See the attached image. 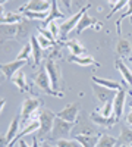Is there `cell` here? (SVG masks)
Wrapping results in <instances>:
<instances>
[{
	"label": "cell",
	"instance_id": "cell-1",
	"mask_svg": "<svg viewBox=\"0 0 132 147\" xmlns=\"http://www.w3.org/2000/svg\"><path fill=\"white\" fill-rule=\"evenodd\" d=\"M38 119H40V128H38V131H37V138H44L47 134L52 132L54 119H56V113L52 112L50 109L44 107V109L40 110Z\"/></svg>",
	"mask_w": 132,
	"mask_h": 147
},
{
	"label": "cell",
	"instance_id": "cell-2",
	"mask_svg": "<svg viewBox=\"0 0 132 147\" xmlns=\"http://www.w3.org/2000/svg\"><path fill=\"white\" fill-rule=\"evenodd\" d=\"M46 69H47V74H49V78H50V82H52V88L57 93H63L62 91V87H63V77H62V69L59 66V63L56 60L50 59L46 65Z\"/></svg>",
	"mask_w": 132,
	"mask_h": 147
},
{
	"label": "cell",
	"instance_id": "cell-3",
	"mask_svg": "<svg viewBox=\"0 0 132 147\" xmlns=\"http://www.w3.org/2000/svg\"><path fill=\"white\" fill-rule=\"evenodd\" d=\"M34 84L37 87L46 93L47 96H52V97H63V93H57L52 88V82H50V78H49V74H47V69L46 66H41L40 71L37 72V75L34 78Z\"/></svg>",
	"mask_w": 132,
	"mask_h": 147
},
{
	"label": "cell",
	"instance_id": "cell-4",
	"mask_svg": "<svg viewBox=\"0 0 132 147\" xmlns=\"http://www.w3.org/2000/svg\"><path fill=\"white\" fill-rule=\"evenodd\" d=\"M90 7H91V5H90V3L84 5V6L76 12V13H74L69 19H66L65 22H62V24H60V40H65L66 37H68V34H69L72 30H75V28H76L78 22H79V21H81V18H82V15H84V13H87Z\"/></svg>",
	"mask_w": 132,
	"mask_h": 147
},
{
	"label": "cell",
	"instance_id": "cell-5",
	"mask_svg": "<svg viewBox=\"0 0 132 147\" xmlns=\"http://www.w3.org/2000/svg\"><path fill=\"white\" fill-rule=\"evenodd\" d=\"M40 106H41V100L37 99V97H28V99L23 100V103L21 105V113H19L23 124H27L34 115H38Z\"/></svg>",
	"mask_w": 132,
	"mask_h": 147
},
{
	"label": "cell",
	"instance_id": "cell-6",
	"mask_svg": "<svg viewBox=\"0 0 132 147\" xmlns=\"http://www.w3.org/2000/svg\"><path fill=\"white\" fill-rule=\"evenodd\" d=\"M75 124L72 122H68V121H63L60 118L54 119V124H53V128H52V132H50V137L53 140H60V138H69V134H72V129H74Z\"/></svg>",
	"mask_w": 132,
	"mask_h": 147
},
{
	"label": "cell",
	"instance_id": "cell-7",
	"mask_svg": "<svg viewBox=\"0 0 132 147\" xmlns=\"http://www.w3.org/2000/svg\"><path fill=\"white\" fill-rule=\"evenodd\" d=\"M94 125L95 124L91 121V118L87 119L85 113H81V118L75 122V127L72 129V137L74 136H94L97 132Z\"/></svg>",
	"mask_w": 132,
	"mask_h": 147
},
{
	"label": "cell",
	"instance_id": "cell-8",
	"mask_svg": "<svg viewBox=\"0 0 132 147\" xmlns=\"http://www.w3.org/2000/svg\"><path fill=\"white\" fill-rule=\"evenodd\" d=\"M28 62L27 60H13V62H6V63H0V72L6 80H12L15 77V74L22 69V66H25Z\"/></svg>",
	"mask_w": 132,
	"mask_h": 147
},
{
	"label": "cell",
	"instance_id": "cell-9",
	"mask_svg": "<svg viewBox=\"0 0 132 147\" xmlns=\"http://www.w3.org/2000/svg\"><path fill=\"white\" fill-rule=\"evenodd\" d=\"M56 116L63 119V121L75 124V122L78 121V118H79V105L78 103H69L60 110V112H57Z\"/></svg>",
	"mask_w": 132,
	"mask_h": 147
},
{
	"label": "cell",
	"instance_id": "cell-10",
	"mask_svg": "<svg viewBox=\"0 0 132 147\" xmlns=\"http://www.w3.org/2000/svg\"><path fill=\"white\" fill-rule=\"evenodd\" d=\"M40 113V112H38ZM38 128H40V119H38V116L37 118H31L27 124H23V128L22 129H19V132H18V136L15 137V140L12 141L10 144H9V147H12L15 143H18V140H21L22 137H25V136H29L31 132H37L38 131Z\"/></svg>",
	"mask_w": 132,
	"mask_h": 147
},
{
	"label": "cell",
	"instance_id": "cell-11",
	"mask_svg": "<svg viewBox=\"0 0 132 147\" xmlns=\"http://www.w3.org/2000/svg\"><path fill=\"white\" fill-rule=\"evenodd\" d=\"M90 118H91V121L94 122L95 125H98V127H104V128H112L113 125H116L117 122H119V119L113 115V116H103L100 112H98V109L97 110H94V112L90 115Z\"/></svg>",
	"mask_w": 132,
	"mask_h": 147
},
{
	"label": "cell",
	"instance_id": "cell-12",
	"mask_svg": "<svg viewBox=\"0 0 132 147\" xmlns=\"http://www.w3.org/2000/svg\"><path fill=\"white\" fill-rule=\"evenodd\" d=\"M125 103H126V90L122 88V90L116 91V94L113 97V115L117 119H121V116L123 115Z\"/></svg>",
	"mask_w": 132,
	"mask_h": 147
},
{
	"label": "cell",
	"instance_id": "cell-13",
	"mask_svg": "<svg viewBox=\"0 0 132 147\" xmlns=\"http://www.w3.org/2000/svg\"><path fill=\"white\" fill-rule=\"evenodd\" d=\"M92 28V27H95V30H100L101 28V24L97 21V18H91L88 13H84L82 15V18H81V21L78 22V25H76V28H75V31H76V34H81V32H84L87 28Z\"/></svg>",
	"mask_w": 132,
	"mask_h": 147
},
{
	"label": "cell",
	"instance_id": "cell-14",
	"mask_svg": "<svg viewBox=\"0 0 132 147\" xmlns=\"http://www.w3.org/2000/svg\"><path fill=\"white\" fill-rule=\"evenodd\" d=\"M92 91H94V94H95V97H97V100L100 102V103H106V102H109V100H112L113 97H115V94H116V91L115 90H110V88H106V87H101V85H98V84H95V82H92Z\"/></svg>",
	"mask_w": 132,
	"mask_h": 147
},
{
	"label": "cell",
	"instance_id": "cell-15",
	"mask_svg": "<svg viewBox=\"0 0 132 147\" xmlns=\"http://www.w3.org/2000/svg\"><path fill=\"white\" fill-rule=\"evenodd\" d=\"M19 10H29V12H49L50 10V2L47 0H29V2L19 7Z\"/></svg>",
	"mask_w": 132,
	"mask_h": 147
},
{
	"label": "cell",
	"instance_id": "cell-16",
	"mask_svg": "<svg viewBox=\"0 0 132 147\" xmlns=\"http://www.w3.org/2000/svg\"><path fill=\"white\" fill-rule=\"evenodd\" d=\"M115 66H116V69H117L119 72H121L123 81L129 85V88H131V91H132V71L122 62L121 59H117L116 62H115Z\"/></svg>",
	"mask_w": 132,
	"mask_h": 147
},
{
	"label": "cell",
	"instance_id": "cell-17",
	"mask_svg": "<svg viewBox=\"0 0 132 147\" xmlns=\"http://www.w3.org/2000/svg\"><path fill=\"white\" fill-rule=\"evenodd\" d=\"M29 44H31V50H32V60H34V65L37 66L41 63V59H43V49L37 41V37H31L29 38Z\"/></svg>",
	"mask_w": 132,
	"mask_h": 147
},
{
	"label": "cell",
	"instance_id": "cell-18",
	"mask_svg": "<svg viewBox=\"0 0 132 147\" xmlns=\"http://www.w3.org/2000/svg\"><path fill=\"white\" fill-rule=\"evenodd\" d=\"M59 0H50V10H49V16L44 21V25L47 27V24L52 22V21H57V19H62L63 18V13L62 10L59 9V5H57Z\"/></svg>",
	"mask_w": 132,
	"mask_h": 147
},
{
	"label": "cell",
	"instance_id": "cell-19",
	"mask_svg": "<svg viewBox=\"0 0 132 147\" xmlns=\"http://www.w3.org/2000/svg\"><path fill=\"white\" fill-rule=\"evenodd\" d=\"M69 62L72 63H76L79 66H90V65H95L98 66V63L95 62V59L90 55H82V56H69Z\"/></svg>",
	"mask_w": 132,
	"mask_h": 147
},
{
	"label": "cell",
	"instance_id": "cell-20",
	"mask_svg": "<svg viewBox=\"0 0 132 147\" xmlns=\"http://www.w3.org/2000/svg\"><path fill=\"white\" fill-rule=\"evenodd\" d=\"M116 53L121 57H128L132 53V43L126 38H121L116 44Z\"/></svg>",
	"mask_w": 132,
	"mask_h": 147
},
{
	"label": "cell",
	"instance_id": "cell-21",
	"mask_svg": "<svg viewBox=\"0 0 132 147\" xmlns=\"http://www.w3.org/2000/svg\"><path fill=\"white\" fill-rule=\"evenodd\" d=\"M68 49H69V52L72 56H82V55H87V49L84 47V44H81L79 40L74 38V40H69L66 43Z\"/></svg>",
	"mask_w": 132,
	"mask_h": 147
},
{
	"label": "cell",
	"instance_id": "cell-22",
	"mask_svg": "<svg viewBox=\"0 0 132 147\" xmlns=\"http://www.w3.org/2000/svg\"><path fill=\"white\" fill-rule=\"evenodd\" d=\"M92 82L95 84H98L101 85V87H106V88H110V90H115V91H119V90H122L123 87L119 82L113 81V80H107V78H100V77H92L91 80Z\"/></svg>",
	"mask_w": 132,
	"mask_h": 147
},
{
	"label": "cell",
	"instance_id": "cell-23",
	"mask_svg": "<svg viewBox=\"0 0 132 147\" xmlns=\"http://www.w3.org/2000/svg\"><path fill=\"white\" fill-rule=\"evenodd\" d=\"M74 138L79 141L82 147H97L100 136H97V134H94V136H74Z\"/></svg>",
	"mask_w": 132,
	"mask_h": 147
},
{
	"label": "cell",
	"instance_id": "cell-24",
	"mask_svg": "<svg viewBox=\"0 0 132 147\" xmlns=\"http://www.w3.org/2000/svg\"><path fill=\"white\" fill-rule=\"evenodd\" d=\"M19 118H21V115L15 116L13 119L10 121V125H9L7 132H6V138H7L9 144L15 140V137L18 136V132H19Z\"/></svg>",
	"mask_w": 132,
	"mask_h": 147
},
{
	"label": "cell",
	"instance_id": "cell-25",
	"mask_svg": "<svg viewBox=\"0 0 132 147\" xmlns=\"http://www.w3.org/2000/svg\"><path fill=\"white\" fill-rule=\"evenodd\" d=\"M117 143H119V146H131L132 144V128H131V125L122 127Z\"/></svg>",
	"mask_w": 132,
	"mask_h": 147
},
{
	"label": "cell",
	"instance_id": "cell-26",
	"mask_svg": "<svg viewBox=\"0 0 132 147\" xmlns=\"http://www.w3.org/2000/svg\"><path fill=\"white\" fill-rule=\"evenodd\" d=\"M29 34V24L27 21H21L19 24H16V34H15V40L16 41H22L23 38H27Z\"/></svg>",
	"mask_w": 132,
	"mask_h": 147
},
{
	"label": "cell",
	"instance_id": "cell-27",
	"mask_svg": "<svg viewBox=\"0 0 132 147\" xmlns=\"http://www.w3.org/2000/svg\"><path fill=\"white\" fill-rule=\"evenodd\" d=\"M10 81L16 85L19 91H28V88H29V87H28V82H27V77H25V74H23L22 71L16 72L15 77L12 78Z\"/></svg>",
	"mask_w": 132,
	"mask_h": 147
},
{
	"label": "cell",
	"instance_id": "cell-28",
	"mask_svg": "<svg viewBox=\"0 0 132 147\" xmlns=\"http://www.w3.org/2000/svg\"><path fill=\"white\" fill-rule=\"evenodd\" d=\"M22 19V15L15 13V12H7V13H5V16L0 18V25H13V24H19Z\"/></svg>",
	"mask_w": 132,
	"mask_h": 147
},
{
	"label": "cell",
	"instance_id": "cell-29",
	"mask_svg": "<svg viewBox=\"0 0 132 147\" xmlns=\"http://www.w3.org/2000/svg\"><path fill=\"white\" fill-rule=\"evenodd\" d=\"M97 147H119V143L115 137L103 134V136H100V138H98Z\"/></svg>",
	"mask_w": 132,
	"mask_h": 147
},
{
	"label": "cell",
	"instance_id": "cell-30",
	"mask_svg": "<svg viewBox=\"0 0 132 147\" xmlns=\"http://www.w3.org/2000/svg\"><path fill=\"white\" fill-rule=\"evenodd\" d=\"M131 16H132V0H129V3H128V9L123 12V15H121V18H119V19L116 21V32H117V35H119V37L122 35V22H123V19L131 18Z\"/></svg>",
	"mask_w": 132,
	"mask_h": 147
},
{
	"label": "cell",
	"instance_id": "cell-31",
	"mask_svg": "<svg viewBox=\"0 0 132 147\" xmlns=\"http://www.w3.org/2000/svg\"><path fill=\"white\" fill-rule=\"evenodd\" d=\"M23 18L27 19H35V21H46L49 16V12H29V10H22L21 12Z\"/></svg>",
	"mask_w": 132,
	"mask_h": 147
},
{
	"label": "cell",
	"instance_id": "cell-32",
	"mask_svg": "<svg viewBox=\"0 0 132 147\" xmlns=\"http://www.w3.org/2000/svg\"><path fill=\"white\" fill-rule=\"evenodd\" d=\"M15 34H16V24H13V25H0V35L5 40L15 38Z\"/></svg>",
	"mask_w": 132,
	"mask_h": 147
},
{
	"label": "cell",
	"instance_id": "cell-33",
	"mask_svg": "<svg viewBox=\"0 0 132 147\" xmlns=\"http://www.w3.org/2000/svg\"><path fill=\"white\" fill-rule=\"evenodd\" d=\"M31 56H32V50H31V44L29 43H27L25 46L22 47V50L19 52V55H18V60H27V62H29L31 60Z\"/></svg>",
	"mask_w": 132,
	"mask_h": 147
},
{
	"label": "cell",
	"instance_id": "cell-34",
	"mask_svg": "<svg viewBox=\"0 0 132 147\" xmlns=\"http://www.w3.org/2000/svg\"><path fill=\"white\" fill-rule=\"evenodd\" d=\"M57 147H82L79 144V141H76L74 137L72 138H60V140H56Z\"/></svg>",
	"mask_w": 132,
	"mask_h": 147
},
{
	"label": "cell",
	"instance_id": "cell-35",
	"mask_svg": "<svg viewBox=\"0 0 132 147\" xmlns=\"http://www.w3.org/2000/svg\"><path fill=\"white\" fill-rule=\"evenodd\" d=\"M47 30H49L53 35V38L57 41V38H60V25L57 24V21H52L47 24Z\"/></svg>",
	"mask_w": 132,
	"mask_h": 147
},
{
	"label": "cell",
	"instance_id": "cell-36",
	"mask_svg": "<svg viewBox=\"0 0 132 147\" xmlns=\"http://www.w3.org/2000/svg\"><path fill=\"white\" fill-rule=\"evenodd\" d=\"M98 112L103 115V116H113V99L112 100H109V102H106L104 105H103V107H100L98 109Z\"/></svg>",
	"mask_w": 132,
	"mask_h": 147
},
{
	"label": "cell",
	"instance_id": "cell-37",
	"mask_svg": "<svg viewBox=\"0 0 132 147\" xmlns=\"http://www.w3.org/2000/svg\"><path fill=\"white\" fill-rule=\"evenodd\" d=\"M37 41H38V44L41 46L43 50H44V49H50V47H53V46L56 44V41L49 40V38H47V37H44L43 34H38V35H37Z\"/></svg>",
	"mask_w": 132,
	"mask_h": 147
},
{
	"label": "cell",
	"instance_id": "cell-38",
	"mask_svg": "<svg viewBox=\"0 0 132 147\" xmlns=\"http://www.w3.org/2000/svg\"><path fill=\"white\" fill-rule=\"evenodd\" d=\"M128 3H129V0H119V2L112 7V10H110V13L109 15H107V19H109V18H112L115 13H116V12H119V10H121V9H123L125 6H128Z\"/></svg>",
	"mask_w": 132,
	"mask_h": 147
},
{
	"label": "cell",
	"instance_id": "cell-39",
	"mask_svg": "<svg viewBox=\"0 0 132 147\" xmlns=\"http://www.w3.org/2000/svg\"><path fill=\"white\" fill-rule=\"evenodd\" d=\"M38 32H40V34H43L44 37H47V38H49V40H52V41H56V40L53 38L52 32H50L49 30H47V28H46V30H44V28H38Z\"/></svg>",
	"mask_w": 132,
	"mask_h": 147
},
{
	"label": "cell",
	"instance_id": "cell-40",
	"mask_svg": "<svg viewBox=\"0 0 132 147\" xmlns=\"http://www.w3.org/2000/svg\"><path fill=\"white\" fill-rule=\"evenodd\" d=\"M0 147H9V141L6 138V134H0Z\"/></svg>",
	"mask_w": 132,
	"mask_h": 147
},
{
	"label": "cell",
	"instance_id": "cell-41",
	"mask_svg": "<svg viewBox=\"0 0 132 147\" xmlns=\"http://www.w3.org/2000/svg\"><path fill=\"white\" fill-rule=\"evenodd\" d=\"M59 3H62V6L68 10L72 9V0H59Z\"/></svg>",
	"mask_w": 132,
	"mask_h": 147
},
{
	"label": "cell",
	"instance_id": "cell-42",
	"mask_svg": "<svg viewBox=\"0 0 132 147\" xmlns=\"http://www.w3.org/2000/svg\"><path fill=\"white\" fill-rule=\"evenodd\" d=\"M126 124L132 127V110H131V112L126 115Z\"/></svg>",
	"mask_w": 132,
	"mask_h": 147
},
{
	"label": "cell",
	"instance_id": "cell-43",
	"mask_svg": "<svg viewBox=\"0 0 132 147\" xmlns=\"http://www.w3.org/2000/svg\"><path fill=\"white\" fill-rule=\"evenodd\" d=\"M6 103H7V100H6V99H0V113H2V110L5 109Z\"/></svg>",
	"mask_w": 132,
	"mask_h": 147
},
{
	"label": "cell",
	"instance_id": "cell-44",
	"mask_svg": "<svg viewBox=\"0 0 132 147\" xmlns=\"http://www.w3.org/2000/svg\"><path fill=\"white\" fill-rule=\"evenodd\" d=\"M18 147H29V146L27 144L25 140H22V138H21V140H18Z\"/></svg>",
	"mask_w": 132,
	"mask_h": 147
},
{
	"label": "cell",
	"instance_id": "cell-45",
	"mask_svg": "<svg viewBox=\"0 0 132 147\" xmlns=\"http://www.w3.org/2000/svg\"><path fill=\"white\" fill-rule=\"evenodd\" d=\"M40 147H57V146H53V144H50V143H47V141H43Z\"/></svg>",
	"mask_w": 132,
	"mask_h": 147
},
{
	"label": "cell",
	"instance_id": "cell-46",
	"mask_svg": "<svg viewBox=\"0 0 132 147\" xmlns=\"http://www.w3.org/2000/svg\"><path fill=\"white\" fill-rule=\"evenodd\" d=\"M5 13H6V12H5V6H3V5H0V18L5 16Z\"/></svg>",
	"mask_w": 132,
	"mask_h": 147
},
{
	"label": "cell",
	"instance_id": "cell-47",
	"mask_svg": "<svg viewBox=\"0 0 132 147\" xmlns=\"http://www.w3.org/2000/svg\"><path fill=\"white\" fill-rule=\"evenodd\" d=\"M107 2H109V3L112 5V7H113V6H115V5H116L117 2H119V0H107Z\"/></svg>",
	"mask_w": 132,
	"mask_h": 147
},
{
	"label": "cell",
	"instance_id": "cell-48",
	"mask_svg": "<svg viewBox=\"0 0 132 147\" xmlns=\"http://www.w3.org/2000/svg\"><path fill=\"white\" fill-rule=\"evenodd\" d=\"M78 2H79V6H81V7H82V5H84V3H82V2H87V0H78Z\"/></svg>",
	"mask_w": 132,
	"mask_h": 147
},
{
	"label": "cell",
	"instance_id": "cell-49",
	"mask_svg": "<svg viewBox=\"0 0 132 147\" xmlns=\"http://www.w3.org/2000/svg\"><path fill=\"white\" fill-rule=\"evenodd\" d=\"M6 2H9V0H0V5H5Z\"/></svg>",
	"mask_w": 132,
	"mask_h": 147
},
{
	"label": "cell",
	"instance_id": "cell-50",
	"mask_svg": "<svg viewBox=\"0 0 132 147\" xmlns=\"http://www.w3.org/2000/svg\"><path fill=\"white\" fill-rule=\"evenodd\" d=\"M119 147H126V146H119Z\"/></svg>",
	"mask_w": 132,
	"mask_h": 147
},
{
	"label": "cell",
	"instance_id": "cell-51",
	"mask_svg": "<svg viewBox=\"0 0 132 147\" xmlns=\"http://www.w3.org/2000/svg\"><path fill=\"white\" fill-rule=\"evenodd\" d=\"M131 24H132V16H131Z\"/></svg>",
	"mask_w": 132,
	"mask_h": 147
},
{
	"label": "cell",
	"instance_id": "cell-52",
	"mask_svg": "<svg viewBox=\"0 0 132 147\" xmlns=\"http://www.w3.org/2000/svg\"><path fill=\"white\" fill-rule=\"evenodd\" d=\"M47 2H50V0H47Z\"/></svg>",
	"mask_w": 132,
	"mask_h": 147
},
{
	"label": "cell",
	"instance_id": "cell-53",
	"mask_svg": "<svg viewBox=\"0 0 132 147\" xmlns=\"http://www.w3.org/2000/svg\"><path fill=\"white\" fill-rule=\"evenodd\" d=\"M131 147H132V144H131Z\"/></svg>",
	"mask_w": 132,
	"mask_h": 147
},
{
	"label": "cell",
	"instance_id": "cell-54",
	"mask_svg": "<svg viewBox=\"0 0 132 147\" xmlns=\"http://www.w3.org/2000/svg\"><path fill=\"white\" fill-rule=\"evenodd\" d=\"M76 2H78V0H76Z\"/></svg>",
	"mask_w": 132,
	"mask_h": 147
}]
</instances>
